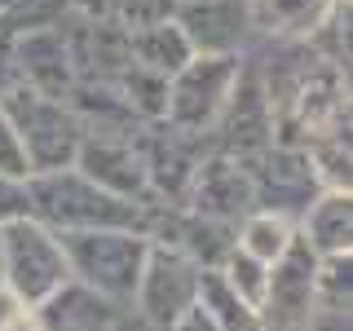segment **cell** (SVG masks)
Instances as JSON below:
<instances>
[{
    "instance_id": "17",
    "label": "cell",
    "mask_w": 353,
    "mask_h": 331,
    "mask_svg": "<svg viewBox=\"0 0 353 331\" xmlns=\"http://www.w3.org/2000/svg\"><path fill=\"white\" fill-rule=\"evenodd\" d=\"M331 5L336 0H248V18H252V27H261L274 40L305 44L323 27Z\"/></svg>"
},
{
    "instance_id": "29",
    "label": "cell",
    "mask_w": 353,
    "mask_h": 331,
    "mask_svg": "<svg viewBox=\"0 0 353 331\" xmlns=\"http://www.w3.org/2000/svg\"><path fill=\"white\" fill-rule=\"evenodd\" d=\"M168 331H216V323L208 318V309H203V305H194V309H185V314L176 318Z\"/></svg>"
},
{
    "instance_id": "18",
    "label": "cell",
    "mask_w": 353,
    "mask_h": 331,
    "mask_svg": "<svg viewBox=\"0 0 353 331\" xmlns=\"http://www.w3.org/2000/svg\"><path fill=\"white\" fill-rule=\"evenodd\" d=\"M128 44H132V62L146 66V71H159L163 80H172V75L194 58V49H190V40H185V31L176 27V18L141 27V31H128Z\"/></svg>"
},
{
    "instance_id": "14",
    "label": "cell",
    "mask_w": 353,
    "mask_h": 331,
    "mask_svg": "<svg viewBox=\"0 0 353 331\" xmlns=\"http://www.w3.org/2000/svg\"><path fill=\"white\" fill-rule=\"evenodd\" d=\"M71 168L80 177H88L97 190H106L115 199H128V203H141V208H154L150 203V185H146V168H141V154H137L132 141L84 137V146H80Z\"/></svg>"
},
{
    "instance_id": "33",
    "label": "cell",
    "mask_w": 353,
    "mask_h": 331,
    "mask_svg": "<svg viewBox=\"0 0 353 331\" xmlns=\"http://www.w3.org/2000/svg\"><path fill=\"white\" fill-rule=\"evenodd\" d=\"M0 287H5V261H0Z\"/></svg>"
},
{
    "instance_id": "11",
    "label": "cell",
    "mask_w": 353,
    "mask_h": 331,
    "mask_svg": "<svg viewBox=\"0 0 353 331\" xmlns=\"http://www.w3.org/2000/svg\"><path fill=\"white\" fill-rule=\"evenodd\" d=\"M9 66H14V84L31 88L40 97H58V102H66L71 88L80 84V71H75L71 49H66L58 27L14 36V44H9Z\"/></svg>"
},
{
    "instance_id": "8",
    "label": "cell",
    "mask_w": 353,
    "mask_h": 331,
    "mask_svg": "<svg viewBox=\"0 0 353 331\" xmlns=\"http://www.w3.org/2000/svg\"><path fill=\"white\" fill-rule=\"evenodd\" d=\"M137 154L141 168H146V185H150V203L154 208H185L194 185V168L208 150H199L203 141L181 137L168 124H146L137 132Z\"/></svg>"
},
{
    "instance_id": "16",
    "label": "cell",
    "mask_w": 353,
    "mask_h": 331,
    "mask_svg": "<svg viewBox=\"0 0 353 331\" xmlns=\"http://www.w3.org/2000/svg\"><path fill=\"white\" fill-rule=\"evenodd\" d=\"M296 234L314 248V257H345V252H353V199H349V190H323L305 208Z\"/></svg>"
},
{
    "instance_id": "13",
    "label": "cell",
    "mask_w": 353,
    "mask_h": 331,
    "mask_svg": "<svg viewBox=\"0 0 353 331\" xmlns=\"http://www.w3.org/2000/svg\"><path fill=\"white\" fill-rule=\"evenodd\" d=\"M176 27L185 31L190 49L203 58H234L252 31L248 0H181Z\"/></svg>"
},
{
    "instance_id": "9",
    "label": "cell",
    "mask_w": 353,
    "mask_h": 331,
    "mask_svg": "<svg viewBox=\"0 0 353 331\" xmlns=\"http://www.w3.org/2000/svg\"><path fill=\"white\" fill-rule=\"evenodd\" d=\"M239 163L252 177V190H256V212H274V217H287V221H292V212L305 217V208L323 194L305 150L265 146L261 154L239 159Z\"/></svg>"
},
{
    "instance_id": "22",
    "label": "cell",
    "mask_w": 353,
    "mask_h": 331,
    "mask_svg": "<svg viewBox=\"0 0 353 331\" xmlns=\"http://www.w3.org/2000/svg\"><path fill=\"white\" fill-rule=\"evenodd\" d=\"M71 0H5L0 9V36H27V31H44L58 27V22L71 14Z\"/></svg>"
},
{
    "instance_id": "21",
    "label": "cell",
    "mask_w": 353,
    "mask_h": 331,
    "mask_svg": "<svg viewBox=\"0 0 353 331\" xmlns=\"http://www.w3.org/2000/svg\"><path fill=\"white\" fill-rule=\"evenodd\" d=\"M292 239H296V225L287 217H274V212H252L234 230V248L248 252V257H256L261 265H274L287 252Z\"/></svg>"
},
{
    "instance_id": "12",
    "label": "cell",
    "mask_w": 353,
    "mask_h": 331,
    "mask_svg": "<svg viewBox=\"0 0 353 331\" xmlns=\"http://www.w3.org/2000/svg\"><path fill=\"white\" fill-rule=\"evenodd\" d=\"M212 137H216V154H230V159H252V154H261L265 146H274L270 102H265L256 75L239 71V80L230 88V102L221 110Z\"/></svg>"
},
{
    "instance_id": "10",
    "label": "cell",
    "mask_w": 353,
    "mask_h": 331,
    "mask_svg": "<svg viewBox=\"0 0 353 331\" xmlns=\"http://www.w3.org/2000/svg\"><path fill=\"white\" fill-rule=\"evenodd\" d=\"M185 212L239 230L243 221L256 212V190H252L248 168H243L239 159H230V154L208 150L194 168V185H190V199H185Z\"/></svg>"
},
{
    "instance_id": "31",
    "label": "cell",
    "mask_w": 353,
    "mask_h": 331,
    "mask_svg": "<svg viewBox=\"0 0 353 331\" xmlns=\"http://www.w3.org/2000/svg\"><path fill=\"white\" fill-rule=\"evenodd\" d=\"M9 36H0V93H5L9 84H14V66H9Z\"/></svg>"
},
{
    "instance_id": "34",
    "label": "cell",
    "mask_w": 353,
    "mask_h": 331,
    "mask_svg": "<svg viewBox=\"0 0 353 331\" xmlns=\"http://www.w3.org/2000/svg\"><path fill=\"white\" fill-rule=\"evenodd\" d=\"M0 9H5V0H0Z\"/></svg>"
},
{
    "instance_id": "15",
    "label": "cell",
    "mask_w": 353,
    "mask_h": 331,
    "mask_svg": "<svg viewBox=\"0 0 353 331\" xmlns=\"http://www.w3.org/2000/svg\"><path fill=\"white\" fill-rule=\"evenodd\" d=\"M31 314H36V331H115V323H119V305L75 279L62 283Z\"/></svg>"
},
{
    "instance_id": "26",
    "label": "cell",
    "mask_w": 353,
    "mask_h": 331,
    "mask_svg": "<svg viewBox=\"0 0 353 331\" xmlns=\"http://www.w3.org/2000/svg\"><path fill=\"white\" fill-rule=\"evenodd\" d=\"M176 5H181V0H115V5H110V18L124 31H141V27L176 18Z\"/></svg>"
},
{
    "instance_id": "30",
    "label": "cell",
    "mask_w": 353,
    "mask_h": 331,
    "mask_svg": "<svg viewBox=\"0 0 353 331\" xmlns=\"http://www.w3.org/2000/svg\"><path fill=\"white\" fill-rule=\"evenodd\" d=\"M22 309H27V305H22V301H18V296H14V292H9V287H0V327H5V323H9V318H18V314H22Z\"/></svg>"
},
{
    "instance_id": "32",
    "label": "cell",
    "mask_w": 353,
    "mask_h": 331,
    "mask_svg": "<svg viewBox=\"0 0 353 331\" xmlns=\"http://www.w3.org/2000/svg\"><path fill=\"white\" fill-rule=\"evenodd\" d=\"M0 331H36V314H31V309H22V314H18V318H9V323L0 327Z\"/></svg>"
},
{
    "instance_id": "7",
    "label": "cell",
    "mask_w": 353,
    "mask_h": 331,
    "mask_svg": "<svg viewBox=\"0 0 353 331\" xmlns=\"http://www.w3.org/2000/svg\"><path fill=\"white\" fill-rule=\"evenodd\" d=\"M199 279H203V270L190 257H181L176 248H163V243H150L132 301L154 331H168L185 309L199 305Z\"/></svg>"
},
{
    "instance_id": "3",
    "label": "cell",
    "mask_w": 353,
    "mask_h": 331,
    "mask_svg": "<svg viewBox=\"0 0 353 331\" xmlns=\"http://www.w3.org/2000/svg\"><path fill=\"white\" fill-rule=\"evenodd\" d=\"M58 243L75 283L93 287L97 296H106L115 305L132 301L150 252L146 234H132V230H66V234H58Z\"/></svg>"
},
{
    "instance_id": "19",
    "label": "cell",
    "mask_w": 353,
    "mask_h": 331,
    "mask_svg": "<svg viewBox=\"0 0 353 331\" xmlns=\"http://www.w3.org/2000/svg\"><path fill=\"white\" fill-rule=\"evenodd\" d=\"M110 88L119 93V102L128 106V115L137 119V124H163V106H168V80H163L159 71H146V66L132 62Z\"/></svg>"
},
{
    "instance_id": "4",
    "label": "cell",
    "mask_w": 353,
    "mask_h": 331,
    "mask_svg": "<svg viewBox=\"0 0 353 331\" xmlns=\"http://www.w3.org/2000/svg\"><path fill=\"white\" fill-rule=\"evenodd\" d=\"M243 71V58H203L194 53L190 62L168 80V106H163V124L181 137H212L221 110L230 102V88H234Z\"/></svg>"
},
{
    "instance_id": "23",
    "label": "cell",
    "mask_w": 353,
    "mask_h": 331,
    "mask_svg": "<svg viewBox=\"0 0 353 331\" xmlns=\"http://www.w3.org/2000/svg\"><path fill=\"white\" fill-rule=\"evenodd\" d=\"M309 168L318 177V190H349L353 181V154H349V132H336V137H323L305 150Z\"/></svg>"
},
{
    "instance_id": "2",
    "label": "cell",
    "mask_w": 353,
    "mask_h": 331,
    "mask_svg": "<svg viewBox=\"0 0 353 331\" xmlns=\"http://www.w3.org/2000/svg\"><path fill=\"white\" fill-rule=\"evenodd\" d=\"M0 115L18 132V146L27 154L31 177L71 168L80 146H84L80 119H75V110L66 102H58V97H40L22 84H9L5 93H0Z\"/></svg>"
},
{
    "instance_id": "20",
    "label": "cell",
    "mask_w": 353,
    "mask_h": 331,
    "mask_svg": "<svg viewBox=\"0 0 353 331\" xmlns=\"http://www.w3.org/2000/svg\"><path fill=\"white\" fill-rule=\"evenodd\" d=\"M199 305L208 309V318L216 323V331H261L256 309L248 301H239L216 270H203V279H199Z\"/></svg>"
},
{
    "instance_id": "5",
    "label": "cell",
    "mask_w": 353,
    "mask_h": 331,
    "mask_svg": "<svg viewBox=\"0 0 353 331\" xmlns=\"http://www.w3.org/2000/svg\"><path fill=\"white\" fill-rule=\"evenodd\" d=\"M0 261H5V287L27 309L49 301L62 283H71L58 234L31 217H18L9 225H0Z\"/></svg>"
},
{
    "instance_id": "1",
    "label": "cell",
    "mask_w": 353,
    "mask_h": 331,
    "mask_svg": "<svg viewBox=\"0 0 353 331\" xmlns=\"http://www.w3.org/2000/svg\"><path fill=\"white\" fill-rule=\"evenodd\" d=\"M27 199H31V221L49 225L53 234H66V230H132V234H146L150 221V208L97 190L75 168L31 177Z\"/></svg>"
},
{
    "instance_id": "25",
    "label": "cell",
    "mask_w": 353,
    "mask_h": 331,
    "mask_svg": "<svg viewBox=\"0 0 353 331\" xmlns=\"http://www.w3.org/2000/svg\"><path fill=\"white\" fill-rule=\"evenodd\" d=\"M216 274L225 279V287L239 296V301H248L252 309H261V296H265V279H270V265H261L256 257H248V252L230 248L225 261L216 265Z\"/></svg>"
},
{
    "instance_id": "6",
    "label": "cell",
    "mask_w": 353,
    "mask_h": 331,
    "mask_svg": "<svg viewBox=\"0 0 353 331\" xmlns=\"http://www.w3.org/2000/svg\"><path fill=\"white\" fill-rule=\"evenodd\" d=\"M314 270L318 257L314 248L296 234L287 243V252L270 265V279H265V296H261V331H309L318 314L314 301Z\"/></svg>"
},
{
    "instance_id": "27",
    "label": "cell",
    "mask_w": 353,
    "mask_h": 331,
    "mask_svg": "<svg viewBox=\"0 0 353 331\" xmlns=\"http://www.w3.org/2000/svg\"><path fill=\"white\" fill-rule=\"evenodd\" d=\"M0 177H14V181H31L27 154L18 146V132L9 128V119L0 115Z\"/></svg>"
},
{
    "instance_id": "24",
    "label": "cell",
    "mask_w": 353,
    "mask_h": 331,
    "mask_svg": "<svg viewBox=\"0 0 353 331\" xmlns=\"http://www.w3.org/2000/svg\"><path fill=\"white\" fill-rule=\"evenodd\" d=\"M314 301L327 314H345L349 309V301H353V252H345V257H318Z\"/></svg>"
},
{
    "instance_id": "28",
    "label": "cell",
    "mask_w": 353,
    "mask_h": 331,
    "mask_svg": "<svg viewBox=\"0 0 353 331\" xmlns=\"http://www.w3.org/2000/svg\"><path fill=\"white\" fill-rule=\"evenodd\" d=\"M18 217H31V199H27V181H14V177H0V225Z\"/></svg>"
}]
</instances>
